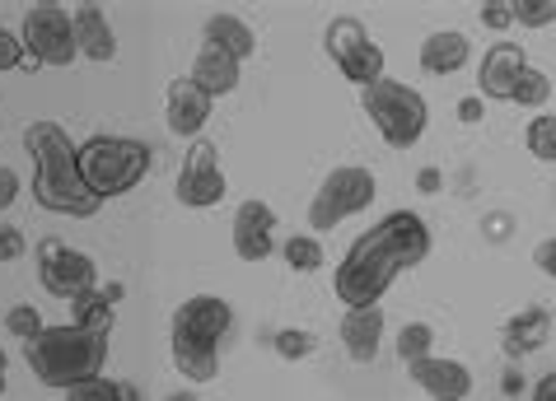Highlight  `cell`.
I'll use <instances>...</instances> for the list:
<instances>
[{
    "label": "cell",
    "instance_id": "obj_8",
    "mask_svg": "<svg viewBox=\"0 0 556 401\" xmlns=\"http://www.w3.org/2000/svg\"><path fill=\"white\" fill-rule=\"evenodd\" d=\"M24 48L34 66H71L80 56L75 42V20L66 5H34L24 14Z\"/></svg>",
    "mask_w": 556,
    "mask_h": 401
},
{
    "label": "cell",
    "instance_id": "obj_1",
    "mask_svg": "<svg viewBox=\"0 0 556 401\" xmlns=\"http://www.w3.org/2000/svg\"><path fill=\"white\" fill-rule=\"evenodd\" d=\"M426 257H430L426 220L416 210H393L346 248L342 267L332 275V289L346 308H375L383 295H389V285L397 275L421 267Z\"/></svg>",
    "mask_w": 556,
    "mask_h": 401
},
{
    "label": "cell",
    "instance_id": "obj_5",
    "mask_svg": "<svg viewBox=\"0 0 556 401\" xmlns=\"http://www.w3.org/2000/svg\"><path fill=\"white\" fill-rule=\"evenodd\" d=\"M361 107H365V117L375 121V131L383 135V145H389V150H412L426 135V127H430L426 99L416 94L412 85L389 80V75H383L379 85L361 89Z\"/></svg>",
    "mask_w": 556,
    "mask_h": 401
},
{
    "label": "cell",
    "instance_id": "obj_7",
    "mask_svg": "<svg viewBox=\"0 0 556 401\" xmlns=\"http://www.w3.org/2000/svg\"><path fill=\"white\" fill-rule=\"evenodd\" d=\"M323 48H328L332 66L346 75L355 89H369L383 80V48L375 42V34L355 20V14H342V20L328 24V34H323Z\"/></svg>",
    "mask_w": 556,
    "mask_h": 401
},
{
    "label": "cell",
    "instance_id": "obj_30",
    "mask_svg": "<svg viewBox=\"0 0 556 401\" xmlns=\"http://www.w3.org/2000/svg\"><path fill=\"white\" fill-rule=\"evenodd\" d=\"M515 24H523V28L556 24V0H515Z\"/></svg>",
    "mask_w": 556,
    "mask_h": 401
},
{
    "label": "cell",
    "instance_id": "obj_42",
    "mask_svg": "<svg viewBox=\"0 0 556 401\" xmlns=\"http://www.w3.org/2000/svg\"><path fill=\"white\" fill-rule=\"evenodd\" d=\"M523 388V374H515V368H509V374H505V392H519Z\"/></svg>",
    "mask_w": 556,
    "mask_h": 401
},
{
    "label": "cell",
    "instance_id": "obj_31",
    "mask_svg": "<svg viewBox=\"0 0 556 401\" xmlns=\"http://www.w3.org/2000/svg\"><path fill=\"white\" fill-rule=\"evenodd\" d=\"M20 66H34V61H28V48H24V34L0 28V70H20Z\"/></svg>",
    "mask_w": 556,
    "mask_h": 401
},
{
    "label": "cell",
    "instance_id": "obj_4",
    "mask_svg": "<svg viewBox=\"0 0 556 401\" xmlns=\"http://www.w3.org/2000/svg\"><path fill=\"white\" fill-rule=\"evenodd\" d=\"M150 173V145L131 135H89L80 145V178L99 200L127 196Z\"/></svg>",
    "mask_w": 556,
    "mask_h": 401
},
{
    "label": "cell",
    "instance_id": "obj_36",
    "mask_svg": "<svg viewBox=\"0 0 556 401\" xmlns=\"http://www.w3.org/2000/svg\"><path fill=\"white\" fill-rule=\"evenodd\" d=\"M14 200H20V173L0 164V210H10Z\"/></svg>",
    "mask_w": 556,
    "mask_h": 401
},
{
    "label": "cell",
    "instance_id": "obj_29",
    "mask_svg": "<svg viewBox=\"0 0 556 401\" xmlns=\"http://www.w3.org/2000/svg\"><path fill=\"white\" fill-rule=\"evenodd\" d=\"M5 332H10V336H20V341L28 346V341H34V336L42 332V313H38L34 303H14L10 313H5Z\"/></svg>",
    "mask_w": 556,
    "mask_h": 401
},
{
    "label": "cell",
    "instance_id": "obj_25",
    "mask_svg": "<svg viewBox=\"0 0 556 401\" xmlns=\"http://www.w3.org/2000/svg\"><path fill=\"white\" fill-rule=\"evenodd\" d=\"M430 354H435V327H430V322H407V327L397 332V360L412 368V364L430 360Z\"/></svg>",
    "mask_w": 556,
    "mask_h": 401
},
{
    "label": "cell",
    "instance_id": "obj_40",
    "mask_svg": "<svg viewBox=\"0 0 556 401\" xmlns=\"http://www.w3.org/2000/svg\"><path fill=\"white\" fill-rule=\"evenodd\" d=\"M117 401H141V392H136L131 383H122V378H117Z\"/></svg>",
    "mask_w": 556,
    "mask_h": 401
},
{
    "label": "cell",
    "instance_id": "obj_32",
    "mask_svg": "<svg viewBox=\"0 0 556 401\" xmlns=\"http://www.w3.org/2000/svg\"><path fill=\"white\" fill-rule=\"evenodd\" d=\"M66 401H117V378H89L80 388H71Z\"/></svg>",
    "mask_w": 556,
    "mask_h": 401
},
{
    "label": "cell",
    "instance_id": "obj_6",
    "mask_svg": "<svg viewBox=\"0 0 556 401\" xmlns=\"http://www.w3.org/2000/svg\"><path fill=\"white\" fill-rule=\"evenodd\" d=\"M375 196H379V182H375L369 168H361V164L332 168V173L318 182L314 200H308V229H314V234H328V229L346 224L351 215L369 210V200Z\"/></svg>",
    "mask_w": 556,
    "mask_h": 401
},
{
    "label": "cell",
    "instance_id": "obj_37",
    "mask_svg": "<svg viewBox=\"0 0 556 401\" xmlns=\"http://www.w3.org/2000/svg\"><path fill=\"white\" fill-rule=\"evenodd\" d=\"M486 117V99L482 94H468V99H458V121H468V127H477V121Z\"/></svg>",
    "mask_w": 556,
    "mask_h": 401
},
{
    "label": "cell",
    "instance_id": "obj_18",
    "mask_svg": "<svg viewBox=\"0 0 556 401\" xmlns=\"http://www.w3.org/2000/svg\"><path fill=\"white\" fill-rule=\"evenodd\" d=\"M468 61H472V42H468V34H458V28H435V34L421 42L426 75H458Z\"/></svg>",
    "mask_w": 556,
    "mask_h": 401
},
{
    "label": "cell",
    "instance_id": "obj_39",
    "mask_svg": "<svg viewBox=\"0 0 556 401\" xmlns=\"http://www.w3.org/2000/svg\"><path fill=\"white\" fill-rule=\"evenodd\" d=\"M440 168H421V173H416V187H421V192H440Z\"/></svg>",
    "mask_w": 556,
    "mask_h": 401
},
{
    "label": "cell",
    "instance_id": "obj_12",
    "mask_svg": "<svg viewBox=\"0 0 556 401\" xmlns=\"http://www.w3.org/2000/svg\"><path fill=\"white\" fill-rule=\"evenodd\" d=\"M229 243H235V257L257 267V261H267L276 253V210L267 200H243L235 210V224H229Z\"/></svg>",
    "mask_w": 556,
    "mask_h": 401
},
{
    "label": "cell",
    "instance_id": "obj_2",
    "mask_svg": "<svg viewBox=\"0 0 556 401\" xmlns=\"http://www.w3.org/2000/svg\"><path fill=\"white\" fill-rule=\"evenodd\" d=\"M24 150L34 154V200L42 210L71 215V220H89V215L103 206L80 178V145H75L56 121H34V127H24Z\"/></svg>",
    "mask_w": 556,
    "mask_h": 401
},
{
    "label": "cell",
    "instance_id": "obj_14",
    "mask_svg": "<svg viewBox=\"0 0 556 401\" xmlns=\"http://www.w3.org/2000/svg\"><path fill=\"white\" fill-rule=\"evenodd\" d=\"M407 374L430 401H468L472 397V368L463 360H450V354H430V360L412 364Z\"/></svg>",
    "mask_w": 556,
    "mask_h": 401
},
{
    "label": "cell",
    "instance_id": "obj_28",
    "mask_svg": "<svg viewBox=\"0 0 556 401\" xmlns=\"http://www.w3.org/2000/svg\"><path fill=\"white\" fill-rule=\"evenodd\" d=\"M276 354H281V360H308V354H314V332H304V327H281L276 332Z\"/></svg>",
    "mask_w": 556,
    "mask_h": 401
},
{
    "label": "cell",
    "instance_id": "obj_38",
    "mask_svg": "<svg viewBox=\"0 0 556 401\" xmlns=\"http://www.w3.org/2000/svg\"><path fill=\"white\" fill-rule=\"evenodd\" d=\"M533 401H556V368H552V374H543V378H538Z\"/></svg>",
    "mask_w": 556,
    "mask_h": 401
},
{
    "label": "cell",
    "instance_id": "obj_16",
    "mask_svg": "<svg viewBox=\"0 0 556 401\" xmlns=\"http://www.w3.org/2000/svg\"><path fill=\"white\" fill-rule=\"evenodd\" d=\"M337 336H342V350L355 364H375L379 350H383V308L379 303L375 308H346Z\"/></svg>",
    "mask_w": 556,
    "mask_h": 401
},
{
    "label": "cell",
    "instance_id": "obj_24",
    "mask_svg": "<svg viewBox=\"0 0 556 401\" xmlns=\"http://www.w3.org/2000/svg\"><path fill=\"white\" fill-rule=\"evenodd\" d=\"M281 261L290 271H300V275H314V271L328 267V253H323L318 234H295V238L281 243Z\"/></svg>",
    "mask_w": 556,
    "mask_h": 401
},
{
    "label": "cell",
    "instance_id": "obj_9",
    "mask_svg": "<svg viewBox=\"0 0 556 401\" xmlns=\"http://www.w3.org/2000/svg\"><path fill=\"white\" fill-rule=\"evenodd\" d=\"M38 281L48 295L71 303V299L89 295V289H99V267L89 253L66 248L61 238H42L38 243Z\"/></svg>",
    "mask_w": 556,
    "mask_h": 401
},
{
    "label": "cell",
    "instance_id": "obj_34",
    "mask_svg": "<svg viewBox=\"0 0 556 401\" xmlns=\"http://www.w3.org/2000/svg\"><path fill=\"white\" fill-rule=\"evenodd\" d=\"M28 253V238H24V229H14V224H0V261H20Z\"/></svg>",
    "mask_w": 556,
    "mask_h": 401
},
{
    "label": "cell",
    "instance_id": "obj_21",
    "mask_svg": "<svg viewBox=\"0 0 556 401\" xmlns=\"http://www.w3.org/2000/svg\"><path fill=\"white\" fill-rule=\"evenodd\" d=\"M206 48H220L235 61H249V56H257V34L239 20V14H211L206 20Z\"/></svg>",
    "mask_w": 556,
    "mask_h": 401
},
{
    "label": "cell",
    "instance_id": "obj_3",
    "mask_svg": "<svg viewBox=\"0 0 556 401\" xmlns=\"http://www.w3.org/2000/svg\"><path fill=\"white\" fill-rule=\"evenodd\" d=\"M24 360L42 388L71 392L89 378H103L108 336L85 332V327H75V322H61V327H42L34 341L24 346Z\"/></svg>",
    "mask_w": 556,
    "mask_h": 401
},
{
    "label": "cell",
    "instance_id": "obj_35",
    "mask_svg": "<svg viewBox=\"0 0 556 401\" xmlns=\"http://www.w3.org/2000/svg\"><path fill=\"white\" fill-rule=\"evenodd\" d=\"M533 267L543 271L547 281H556V238H543V243H538V248H533Z\"/></svg>",
    "mask_w": 556,
    "mask_h": 401
},
{
    "label": "cell",
    "instance_id": "obj_23",
    "mask_svg": "<svg viewBox=\"0 0 556 401\" xmlns=\"http://www.w3.org/2000/svg\"><path fill=\"white\" fill-rule=\"evenodd\" d=\"M71 322H75V327H85V332H99V336H108V332H113V322H117V313H113V299L99 295V289H89V295L71 299Z\"/></svg>",
    "mask_w": 556,
    "mask_h": 401
},
{
    "label": "cell",
    "instance_id": "obj_10",
    "mask_svg": "<svg viewBox=\"0 0 556 401\" xmlns=\"http://www.w3.org/2000/svg\"><path fill=\"white\" fill-rule=\"evenodd\" d=\"M235 327V308L220 295H192L174 308V322H168V336L174 341H192L206 350H220V341Z\"/></svg>",
    "mask_w": 556,
    "mask_h": 401
},
{
    "label": "cell",
    "instance_id": "obj_22",
    "mask_svg": "<svg viewBox=\"0 0 556 401\" xmlns=\"http://www.w3.org/2000/svg\"><path fill=\"white\" fill-rule=\"evenodd\" d=\"M168 354H174V368L188 383H211L215 368H220V350H206V346H192V341H174V336H168Z\"/></svg>",
    "mask_w": 556,
    "mask_h": 401
},
{
    "label": "cell",
    "instance_id": "obj_17",
    "mask_svg": "<svg viewBox=\"0 0 556 401\" xmlns=\"http://www.w3.org/2000/svg\"><path fill=\"white\" fill-rule=\"evenodd\" d=\"M239 70H243V61H235L220 48H202V52H197V61H192V70H188V80L202 89V94L225 99V94H235V89H239Z\"/></svg>",
    "mask_w": 556,
    "mask_h": 401
},
{
    "label": "cell",
    "instance_id": "obj_43",
    "mask_svg": "<svg viewBox=\"0 0 556 401\" xmlns=\"http://www.w3.org/2000/svg\"><path fill=\"white\" fill-rule=\"evenodd\" d=\"M168 401H202V397H197V392H174Z\"/></svg>",
    "mask_w": 556,
    "mask_h": 401
},
{
    "label": "cell",
    "instance_id": "obj_19",
    "mask_svg": "<svg viewBox=\"0 0 556 401\" xmlns=\"http://www.w3.org/2000/svg\"><path fill=\"white\" fill-rule=\"evenodd\" d=\"M501 341H505L509 360H523V354L543 350L552 341V313H547V308H519V313L505 322Z\"/></svg>",
    "mask_w": 556,
    "mask_h": 401
},
{
    "label": "cell",
    "instance_id": "obj_20",
    "mask_svg": "<svg viewBox=\"0 0 556 401\" xmlns=\"http://www.w3.org/2000/svg\"><path fill=\"white\" fill-rule=\"evenodd\" d=\"M71 20H75L80 56H89V61H113L117 56V34H113V24H108L103 5H80V10H71Z\"/></svg>",
    "mask_w": 556,
    "mask_h": 401
},
{
    "label": "cell",
    "instance_id": "obj_13",
    "mask_svg": "<svg viewBox=\"0 0 556 401\" xmlns=\"http://www.w3.org/2000/svg\"><path fill=\"white\" fill-rule=\"evenodd\" d=\"M523 66H529V56H523L519 42H491V48L482 52V70H477V94L509 103Z\"/></svg>",
    "mask_w": 556,
    "mask_h": 401
},
{
    "label": "cell",
    "instance_id": "obj_11",
    "mask_svg": "<svg viewBox=\"0 0 556 401\" xmlns=\"http://www.w3.org/2000/svg\"><path fill=\"white\" fill-rule=\"evenodd\" d=\"M225 192H229V182H225V168H220V150L211 141H192L188 159L178 168V200L192 210H211L225 200Z\"/></svg>",
    "mask_w": 556,
    "mask_h": 401
},
{
    "label": "cell",
    "instance_id": "obj_27",
    "mask_svg": "<svg viewBox=\"0 0 556 401\" xmlns=\"http://www.w3.org/2000/svg\"><path fill=\"white\" fill-rule=\"evenodd\" d=\"M547 99H552V75L538 70V66H523L519 85H515V99H509V103H519V107H547Z\"/></svg>",
    "mask_w": 556,
    "mask_h": 401
},
{
    "label": "cell",
    "instance_id": "obj_26",
    "mask_svg": "<svg viewBox=\"0 0 556 401\" xmlns=\"http://www.w3.org/2000/svg\"><path fill=\"white\" fill-rule=\"evenodd\" d=\"M523 150H529L538 164H556V113H543V117L529 121V131H523Z\"/></svg>",
    "mask_w": 556,
    "mask_h": 401
},
{
    "label": "cell",
    "instance_id": "obj_15",
    "mask_svg": "<svg viewBox=\"0 0 556 401\" xmlns=\"http://www.w3.org/2000/svg\"><path fill=\"white\" fill-rule=\"evenodd\" d=\"M211 107L215 99L202 94L188 75L182 80L168 85V107H164V121H168V131L182 135V141H202V131H206V121H211Z\"/></svg>",
    "mask_w": 556,
    "mask_h": 401
},
{
    "label": "cell",
    "instance_id": "obj_41",
    "mask_svg": "<svg viewBox=\"0 0 556 401\" xmlns=\"http://www.w3.org/2000/svg\"><path fill=\"white\" fill-rule=\"evenodd\" d=\"M5 383H10V354L0 350V397H5Z\"/></svg>",
    "mask_w": 556,
    "mask_h": 401
},
{
    "label": "cell",
    "instance_id": "obj_33",
    "mask_svg": "<svg viewBox=\"0 0 556 401\" xmlns=\"http://www.w3.org/2000/svg\"><path fill=\"white\" fill-rule=\"evenodd\" d=\"M509 24H515V0H491V5H482V28L505 34Z\"/></svg>",
    "mask_w": 556,
    "mask_h": 401
}]
</instances>
